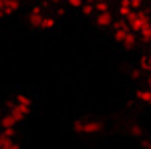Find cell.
Returning <instances> with one entry per match:
<instances>
[{
  "instance_id": "obj_20",
  "label": "cell",
  "mask_w": 151,
  "mask_h": 149,
  "mask_svg": "<svg viewBox=\"0 0 151 149\" xmlns=\"http://www.w3.org/2000/svg\"><path fill=\"white\" fill-rule=\"evenodd\" d=\"M129 75H131V79H141V75H143V69H133L131 73H129Z\"/></svg>"
},
{
  "instance_id": "obj_28",
  "label": "cell",
  "mask_w": 151,
  "mask_h": 149,
  "mask_svg": "<svg viewBox=\"0 0 151 149\" xmlns=\"http://www.w3.org/2000/svg\"><path fill=\"white\" fill-rule=\"evenodd\" d=\"M0 18H2V14H0Z\"/></svg>"
},
{
  "instance_id": "obj_23",
  "label": "cell",
  "mask_w": 151,
  "mask_h": 149,
  "mask_svg": "<svg viewBox=\"0 0 151 149\" xmlns=\"http://www.w3.org/2000/svg\"><path fill=\"white\" fill-rule=\"evenodd\" d=\"M145 87H147V89H151V73H147V75H145Z\"/></svg>"
},
{
  "instance_id": "obj_27",
  "label": "cell",
  "mask_w": 151,
  "mask_h": 149,
  "mask_svg": "<svg viewBox=\"0 0 151 149\" xmlns=\"http://www.w3.org/2000/svg\"><path fill=\"white\" fill-rule=\"evenodd\" d=\"M0 119H2V111H0Z\"/></svg>"
},
{
  "instance_id": "obj_10",
  "label": "cell",
  "mask_w": 151,
  "mask_h": 149,
  "mask_svg": "<svg viewBox=\"0 0 151 149\" xmlns=\"http://www.w3.org/2000/svg\"><path fill=\"white\" fill-rule=\"evenodd\" d=\"M8 113H12L14 115V117H16V119H18V123H20V121H22L24 117H26V111H24V109H20V107H18V105L14 103V101H10V103H8Z\"/></svg>"
},
{
  "instance_id": "obj_2",
  "label": "cell",
  "mask_w": 151,
  "mask_h": 149,
  "mask_svg": "<svg viewBox=\"0 0 151 149\" xmlns=\"http://www.w3.org/2000/svg\"><path fill=\"white\" fill-rule=\"evenodd\" d=\"M103 127H105V123L101 119H95V117H81V119H75L73 121V131L79 133V135H95V133H101Z\"/></svg>"
},
{
  "instance_id": "obj_29",
  "label": "cell",
  "mask_w": 151,
  "mask_h": 149,
  "mask_svg": "<svg viewBox=\"0 0 151 149\" xmlns=\"http://www.w3.org/2000/svg\"><path fill=\"white\" fill-rule=\"evenodd\" d=\"M147 2H151V0H147Z\"/></svg>"
},
{
  "instance_id": "obj_6",
  "label": "cell",
  "mask_w": 151,
  "mask_h": 149,
  "mask_svg": "<svg viewBox=\"0 0 151 149\" xmlns=\"http://www.w3.org/2000/svg\"><path fill=\"white\" fill-rule=\"evenodd\" d=\"M113 14L111 10L109 12H97V16H95V24L99 26V28H107V26H113Z\"/></svg>"
},
{
  "instance_id": "obj_21",
  "label": "cell",
  "mask_w": 151,
  "mask_h": 149,
  "mask_svg": "<svg viewBox=\"0 0 151 149\" xmlns=\"http://www.w3.org/2000/svg\"><path fill=\"white\" fill-rule=\"evenodd\" d=\"M141 6H143V0H131V8L133 10H141Z\"/></svg>"
},
{
  "instance_id": "obj_11",
  "label": "cell",
  "mask_w": 151,
  "mask_h": 149,
  "mask_svg": "<svg viewBox=\"0 0 151 149\" xmlns=\"http://www.w3.org/2000/svg\"><path fill=\"white\" fill-rule=\"evenodd\" d=\"M131 12H133V8H131V0H121V4H119V14L127 20Z\"/></svg>"
},
{
  "instance_id": "obj_16",
  "label": "cell",
  "mask_w": 151,
  "mask_h": 149,
  "mask_svg": "<svg viewBox=\"0 0 151 149\" xmlns=\"http://www.w3.org/2000/svg\"><path fill=\"white\" fill-rule=\"evenodd\" d=\"M57 26V20L52 18V16H45V22H42V28L45 30H52Z\"/></svg>"
},
{
  "instance_id": "obj_14",
  "label": "cell",
  "mask_w": 151,
  "mask_h": 149,
  "mask_svg": "<svg viewBox=\"0 0 151 149\" xmlns=\"http://www.w3.org/2000/svg\"><path fill=\"white\" fill-rule=\"evenodd\" d=\"M129 133L133 137H143V129H141L139 123H129Z\"/></svg>"
},
{
  "instance_id": "obj_25",
  "label": "cell",
  "mask_w": 151,
  "mask_h": 149,
  "mask_svg": "<svg viewBox=\"0 0 151 149\" xmlns=\"http://www.w3.org/2000/svg\"><path fill=\"white\" fill-rule=\"evenodd\" d=\"M50 2H52V4H58V2H60V0H50Z\"/></svg>"
},
{
  "instance_id": "obj_17",
  "label": "cell",
  "mask_w": 151,
  "mask_h": 149,
  "mask_svg": "<svg viewBox=\"0 0 151 149\" xmlns=\"http://www.w3.org/2000/svg\"><path fill=\"white\" fill-rule=\"evenodd\" d=\"M95 10L97 12H109L111 10V4H107V2H95Z\"/></svg>"
},
{
  "instance_id": "obj_1",
  "label": "cell",
  "mask_w": 151,
  "mask_h": 149,
  "mask_svg": "<svg viewBox=\"0 0 151 149\" xmlns=\"http://www.w3.org/2000/svg\"><path fill=\"white\" fill-rule=\"evenodd\" d=\"M113 35H115L117 42L123 45L125 48H133L135 42H137V35H135V30H131L127 20H117V22H113Z\"/></svg>"
},
{
  "instance_id": "obj_5",
  "label": "cell",
  "mask_w": 151,
  "mask_h": 149,
  "mask_svg": "<svg viewBox=\"0 0 151 149\" xmlns=\"http://www.w3.org/2000/svg\"><path fill=\"white\" fill-rule=\"evenodd\" d=\"M20 8V2L18 0H0V14L2 16H10Z\"/></svg>"
},
{
  "instance_id": "obj_13",
  "label": "cell",
  "mask_w": 151,
  "mask_h": 149,
  "mask_svg": "<svg viewBox=\"0 0 151 149\" xmlns=\"http://www.w3.org/2000/svg\"><path fill=\"white\" fill-rule=\"evenodd\" d=\"M139 38L143 40V42H145V45H149V42H151V22L139 32Z\"/></svg>"
},
{
  "instance_id": "obj_8",
  "label": "cell",
  "mask_w": 151,
  "mask_h": 149,
  "mask_svg": "<svg viewBox=\"0 0 151 149\" xmlns=\"http://www.w3.org/2000/svg\"><path fill=\"white\" fill-rule=\"evenodd\" d=\"M0 125H2V129H16L18 119H16L12 113H4V115H2V119H0Z\"/></svg>"
},
{
  "instance_id": "obj_26",
  "label": "cell",
  "mask_w": 151,
  "mask_h": 149,
  "mask_svg": "<svg viewBox=\"0 0 151 149\" xmlns=\"http://www.w3.org/2000/svg\"><path fill=\"white\" fill-rule=\"evenodd\" d=\"M89 2H93V4H95V2H103V0H89Z\"/></svg>"
},
{
  "instance_id": "obj_7",
  "label": "cell",
  "mask_w": 151,
  "mask_h": 149,
  "mask_svg": "<svg viewBox=\"0 0 151 149\" xmlns=\"http://www.w3.org/2000/svg\"><path fill=\"white\" fill-rule=\"evenodd\" d=\"M14 103L18 105L20 109H24L26 113H30V109H32V99H30L28 95H24V93H18V95L14 97Z\"/></svg>"
},
{
  "instance_id": "obj_3",
  "label": "cell",
  "mask_w": 151,
  "mask_h": 149,
  "mask_svg": "<svg viewBox=\"0 0 151 149\" xmlns=\"http://www.w3.org/2000/svg\"><path fill=\"white\" fill-rule=\"evenodd\" d=\"M127 22H129V26H131V30L141 32V30H143L151 20H149V14H147L145 10H133L131 14H129Z\"/></svg>"
},
{
  "instance_id": "obj_18",
  "label": "cell",
  "mask_w": 151,
  "mask_h": 149,
  "mask_svg": "<svg viewBox=\"0 0 151 149\" xmlns=\"http://www.w3.org/2000/svg\"><path fill=\"white\" fill-rule=\"evenodd\" d=\"M83 14H85V16H91V14H93V12H97L95 10V4L93 2H87V4H83Z\"/></svg>"
},
{
  "instance_id": "obj_24",
  "label": "cell",
  "mask_w": 151,
  "mask_h": 149,
  "mask_svg": "<svg viewBox=\"0 0 151 149\" xmlns=\"http://www.w3.org/2000/svg\"><path fill=\"white\" fill-rule=\"evenodd\" d=\"M141 145H143V149H151V139H143Z\"/></svg>"
},
{
  "instance_id": "obj_15",
  "label": "cell",
  "mask_w": 151,
  "mask_h": 149,
  "mask_svg": "<svg viewBox=\"0 0 151 149\" xmlns=\"http://www.w3.org/2000/svg\"><path fill=\"white\" fill-rule=\"evenodd\" d=\"M139 67L145 71V73H151V55H145V57L141 58V60H139Z\"/></svg>"
},
{
  "instance_id": "obj_19",
  "label": "cell",
  "mask_w": 151,
  "mask_h": 149,
  "mask_svg": "<svg viewBox=\"0 0 151 149\" xmlns=\"http://www.w3.org/2000/svg\"><path fill=\"white\" fill-rule=\"evenodd\" d=\"M70 8H83V0H67Z\"/></svg>"
},
{
  "instance_id": "obj_4",
  "label": "cell",
  "mask_w": 151,
  "mask_h": 149,
  "mask_svg": "<svg viewBox=\"0 0 151 149\" xmlns=\"http://www.w3.org/2000/svg\"><path fill=\"white\" fill-rule=\"evenodd\" d=\"M28 22H30V26H32L35 30H40V28H42L45 16H42V6H40V4L32 6V10H30V16H28Z\"/></svg>"
},
{
  "instance_id": "obj_22",
  "label": "cell",
  "mask_w": 151,
  "mask_h": 149,
  "mask_svg": "<svg viewBox=\"0 0 151 149\" xmlns=\"http://www.w3.org/2000/svg\"><path fill=\"white\" fill-rule=\"evenodd\" d=\"M2 133L8 135V137H14V135H16V129H2Z\"/></svg>"
},
{
  "instance_id": "obj_9",
  "label": "cell",
  "mask_w": 151,
  "mask_h": 149,
  "mask_svg": "<svg viewBox=\"0 0 151 149\" xmlns=\"http://www.w3.org/2000/svg\"><path fill=\"white\" fill-rule=\"evenodd\" d=\"M0 149H20V145L14 141V137H8V135H0Z\"/></svg>"
},
{
  "instance_id": "obj_12",
  "label": "cell",
  "mask_w": 151,
  "mask_h": 149,
  "mask_svg": "<svg viewBox=\"0 0 151 149\" xmlns=\"http://www.w3.org/2000/svg\"><path fill=\"white\" fill-rule=\"evenodd\" d=\"M137 99H139L141 103H145V105H151V89H141V91H137Z\"/></svg>"
}]
</instances>
